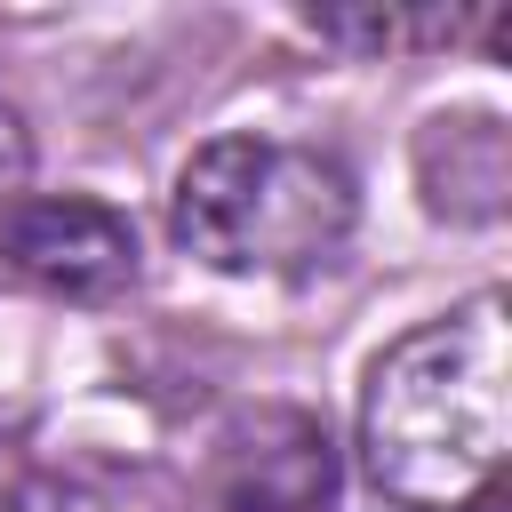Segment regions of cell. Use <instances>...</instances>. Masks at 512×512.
Here are the masks:
<instances>
[{
  "label": "cell",
  "instance_id": "cell-1",
  "mask_svg": "<svg viewBox=\"0 0 512 512\" xmlns=\"http://www.w3.org/2000/svg\"><path fill=\"white\" fill-rule=\"evenodd\" d=\"M512 456V344L504 304L472 296L464 312L400 336L360 392V464L400 512H472L496 504Z\"/></svg>",
  "mask_w": 512,
  "mask_h": 512
},
{
  "label": "cell",
  "instance_id": "cell-2",
  "mask_svg": "<svg viewBox=\"0 0 512 512\" xmlns=\"http://www.w3.org/2000/svg\"><path fill=\"white\" fill-rule=\"evenodd\" d=\"M168 232L208 272H320L352 240V176L312 144L216 136L184 160Z\"/></svg>",
  "mask_w": 512,
  "mask_h": 512
},
{
  "label": "cell",
  "instance_id": "cell-3",
  "mask_svg": "<svg viewBox=\"0 0 512 512\" xmlns=\"http://www.w3.org/2000/svg\"><path fill=\"white\" fill-rule=\"evenodd\" d=\"M216 512H344V472L304 408H240L216 432Z\"/></svg>",
  "mask_w": 512,
  "mask_h": 512
},
{
  "label": "cell",
  "instance_id": "cell-4",
  "mask_svg": "<svg viewBox=\"0 0 512 512\" xmlns=\"http://www.w3.org/2000/svg\"><path fill=\"white\" fill-rule=\"evenodd\" d=\"M0 256L64 304H104L136 280V224L104 200H16L0 216Z\"/></svg>",
  "mask_w": 512,
  "mask_h": 512
},
{
  "label": "cell",
  "instance_id": "cell-5",
  "mask_svg": "<svg viewBox=\"0 0 512 512\" xmlns=\"http://www.w3.org/2000/svg\"><path fill=\"white\" fill-rule=\"evenodd\" d=\"M16 512H184V488L160 464H128V456H56L40 472H24Z\"/></svg>",
  "mask_w": 512,
  "mask_h": 512
},
{
  "label": "cell",
  "instance_id": "cell-6",
  "mask_svg": "<svg viewBox=\"0 0 512 512\" xmlns=\"http://www.w3.org/2000/svg\"><path fill=\"white\" fill-rule=\"evenodd\" d=\"M416 152H448V168H424V192L440 216H496L504 208V128L488 112L472 120H432Z\"/></svg>",
  "mask_w": 512,
  "mask_h": 512
},
{
  "label": "cell",
  "instance_id": "cell-7",
  "mask_svg": "<svg viewBox=\"0 0 512 512\" xmlns=\"http://www.w3.org/2000/svg\"><path fill=\"white\" fill-rule=\"evenodd\" d=\"M304 24L320 40H344V48H400V40H448L456 32V16H440V8H424V16H408V8H312Z\"/></svg>",
  "mask_w": 512,
  "mask_h": 512
}]
</instances>
